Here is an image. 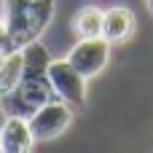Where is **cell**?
Listing matches in <instances>:
<instances>
[{
	"instance_id": "cell-6",
	"label": "cell",
	"mask_w": 153,
	"mask_h": 153,
	"mask_svg": "<svg viewBox=\"0 0 153 153\" xmlns=\"http://www.w3.org/2000/svg\"><path fill=\"white\" fill-rule=\"evenodd\" d=\"M35 145V137L30 132V124L27 118L22 116H8L3 129H0V151L5 153H27L32 151Z\"/></svg>"
},
{
	"instance_id": "cell-4",
	"label": "cell",
	"mask_w": 153,
	"mask_h": 153,
	"mask_svg": "<svg viewBox=\"0 0 153 153\" xmlns=\"http://www.w3.org/2000/svg\"><path fill=\"white\" fill-rule=\"evenodd\" d=\"M110 59V40L108 38H78V43L70 48L67 62L89 81L102 73V67Z\"/></svg>"
},
{
	"instance_id": "cell-7",
	"label": "cell",
	"mask_w": 153,
	"mask_h": 153,
	"mask_svg": "<svg viewBox=\"0 0 153 153\" xmlns=\"http://www.w3.org/2000/svg\"><path fill=\"white\" fill-rule=\"evenodd\" d=\"M134 27H137V19H134L132 8L116 5V8H108L105 11L102 38H108L110 43H124V40H129L134 35Z\"/></svg>"
},
{
	"instance_id": "cell-2",
	"label": "cell",
	"mask_w": 153,
	"mask_h": 153,
	"mask_svg": "<svg viewBox=\"0 0 153 153\" xmlns=\"http://www.w3.org/2000/svg\"><path fill=\"white\" fill-rule=\"evenodd\" d=\"M0 100H3V108L8 116L30 118L38 108H43L51 100H59V97L48 81V73H22V81L16 83V89Z\"/></svg>"
},
{
	"instance_id": "cell-13",
	"label": "cell",
	"mask_w": 153,
	"mask_h": 153,
	"mask_svg": "<svg viewBox=\"0 0 153 153\" xmlns=\"http://www.w3.org/2000/svg\"><path fill=\"white\" fill-rule=\"evenodd\" d=\"M148 8H151V13H153V0H148Z\"/></svg>"
},
{
	"instance_id": "cell-12",
	"label": "cell",
	"mask_w": 153,
	"mask_h": 153,
	"mask_svg": "<svg viewBox=\"0 0 153 153\" xmlns=\"http://www.w3.org/2000/svg\"><path fill=\"white\" fill-rule=\"evenodd\" d=\"M5 56H8V51H0V67H3V62H5Z\"/></svg>"
},
{
	"instance_id": "cell-8",
	"label": "cell",
	"mask_w": 153,
	"mask_h": 153,
	"mask_svg": "<svg viewBox=\"0 0 153 153\" xmlns=\"http://www.w3.org/2000/svg\"><path fill=\"white\" fill-rule=\"evenodd\" d=\"M105 24V11L97 5H83L73 16V32L78 38H100Z\"/></svg>"
},
{
	"instance_id": "cell-3",
	"label": "cell",
	"mask_w": 153,
	"mask_h": 153,
	"mask_svg": "<svg viewBox=\"0 0 153 153\" xmlns=\"http://www.w3.org/2000/svg\"><path fill=\"white\" fill-rule=\"evenodd\" d=\"M27 124H30V132H32L35 143L56 140L73 124V105H67L65 100H51L43 108H38L27 118Z\"/></svg>"
},
{
	"instance_id": "cell-9",
	"label": "cell",
	"mask_w": 153,
	"mask_h": 153,
	"mask_svg": "<svg viewBox=\"0 0 153 153\" xmlns=\"http://www.w3.org/2000/svg\"><path fill=\"white\" fill-rule=\"evenodd\" d=\"M22 73H24V59H22V48L16 51H8L3 67H0V97H5L8 91L16 89V83L22 81Z\"/></svg>"
},
{
	"instance_id": "cell-11",
	"label": "cell",
	"mask_w": 153,
	"mask_h": 153,
	"mask_svg": "<svg viewBox=\"0 0 153 153\" xmlns=\"http://www.w3.org/2000/svg\"><path fill=\"white\" fill-rule=\"evenodd\" d=\"M5 118H8V113H5V108H3V100H0V129H3V124H5Z\"/></svg>"
},
{
	"instance_id": "cell-5",
	"label": "cell",
	"mask_w": 153,
	"mask_h": 153,
	"mask_svg": "<svg viewBox=\"0 0 153 153\" xmlns=\"http://www.w3.org/2000/svg\"><path fill=\"white\" fill-rule=\"evenodd\" d=\"M46 73H48V81L59 100H65L73 108H81L86 102V78L67 59H51Z\"/></svg>"
},
{
	"instance_id": "cell-1",
	"label": "cell",
	"mask_w": 153,
	"mask_h": 153,
	"mask_svg": "<svg viewBox=\"0 0 153 153\" xmlns=\"http://www.w3.org/2000/svg\"><path fill=\"white\" fill-rule=\"evenodd\" d=\"M56 0H5V30L11 51L38 40L54 19Z\"/></svg>"
},
{
	"instance_id": "cell-10",
	"label": "cell",
	"mask_w": 153,
	"mask_h": 153,
	"mask_svg": "<svg viewBox=\"0 0 153 153\" xmlns=\"http://www.w3.org/2000/svg\"><path fill=\"white\" fill-rule=\"evenodd\" d=\"M0 51H11V46H8V30H5V22H0Z\"/></svg>"
}]
</instances>
